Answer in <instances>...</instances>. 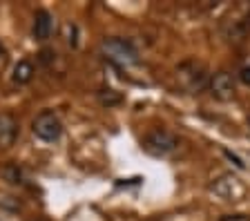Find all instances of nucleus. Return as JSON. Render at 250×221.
I'll return each instance as SVG.
<instances>
[{
	"instance_id": "nucleus-10",
	"label": "nucleus",
	"mask_w": 250,
	"mask_h": 221,
	"mask_svg": "<svg viewBox=\"0 0 250 221\" xmlns=\"http://www.w3.org/2000/svg\"><path fill=\"white\" fill-rule=\"evenodd\" d=\"M0 177L7 181V183H11V185H22V170L18 168L16 163H7V165H2L0 168Z\"/></svg>"
},
{
	"instance_id": "nucleus-5",
	"label": "nucleus",
	"mask_w": 250,
	"mask_h": 221,
	"mask_svg": "<svg viewBox=\"0 0 250 221\" xmlns=\"http://www.w3.org/2000/svg\"><path fill=\"white\" fill-rule=\"evenodd\" d=\"M210 190L224 201H239L241 197L246 195L244 183H241L234 174H224V177H219V179L210 185Z\"/></svg>"
},
{
	"instance_id": "nucleus-13",
	"label": "nucleus",
	"mask_w": 250,
	"mask_h": 221,
	"mask_svg": "<svg viewBox=\"0 0 250 221\" xmlns=\"http://www.w3.org/2000/svg\"><path fill=\"white\" fill-rule=\"evenodd\" d=\"M239 80L246 85V87H250V65H246V67L239 69Z\"/></svg>"
},
{
	"instance_id": "nucleus-2",
	"label": "nucleus",
	"mask_w": 250,
	"mask_h": 221,
	"mask_svg": "<svg viewBox=\"0 0 250 221\" xmlns=\"http://www.w3.org/2000/svg\"><path fill=\"white\" fill-rule=\"evenodd\" d=\"M177 79L186 92L190 94H199L210 85V76L206 65L199 63V60H186L177 67Z\"/></svg>"
},
{
	"instance_id": "nucleus-3",
	"label": "nucleus",
	"mask_w": 250,
	"mask_h": 221,
	"mask_svg": "<svg viewBox=\"0 0 250 221\" xmlns=\"http://www.w3.org/2000/svg\"><path fill=\"white\" fill-rule=\"evenodd\" d=\"M179 147V137L167 127H154L143 139V150L152 157H167Z\"/></svg>"
},
{
	"instance_id": "nucleus-1",
	"label": "nucleus",
	"mask_w": 250,
	"mask_h": 221,
	"mask_svg": "<svg viewBox=\"0 0 250 221\" xmlns=\"http://www.w3.org/2000/svg\"><path fill=\"white\" fill-rule=\"evenodd\" d=\"M101 56L119 69L134 67L139 63V49L134 47V42L127 40V38H119V36L105 38L101 42Z\"/></svg>"
},
{
	"instance_id": "nucleus-11",
	"label": "nucleus",
	"mask_w": 250,
	"mask_h": 221,
	"mask_svg": "<svg viewBox=\"0 0 250 221\" xmlns=\"http://www.w3.org/2000/svg\"><path fill=\"white\" fill-rule=\"evenodd\" d=\"M99 100L103 103V105L112 107V105H116V103H121V94H114V90H101Z\"/></svg>"
},
{
	"instance_id": "nucleus-15",
	"label": "nucleus",
	"mask_w": 250,
	"mask_h": 221,
	"mask_svg": "<svg viewBox=\"0 0 250 221\" xmlns=\"http://www.w3.org/2000/svg\"><path fill=\"white\" fill-rule=\"evenodd\" d=\"M0 54H2V45H0Z\"/></svg>"
},
{
	"instance_id": "nucleus-6",
	"label": "nucleus",
	"mask_w": 250,
	"mask_h": 221,
	"mask_svg": "<svg viewBox=\"0 0 250 221\" xmlns=\"http://www.w3.org/2000/svg\"><path fill=\"white\" fill-rule=\"evenodd\" d=\"M208 90H210V94H212L217 100L228 103V100L234 99L237 87H234V79L230 76L228 72H217V74H212V76H210Z\"/></svg>"
},
{
	"instance_id": "nucleus-9",
	"label": "nucleus",
	"mask_w": 250,
	"mask_h": 221,
	"mask_svg": "<svg viewBox=\"0 0 250 221\" xmlns=\"http://www.w3.org/2000/svg\"><path fill=\"white\" fill-rule=\"evenodd\" d=\"M34 74H36V69H34V65L29 60H18L14 67V74H11V80L16 85H27L34 79Z\"/></svg>"
},
{
	"instance_id": "nucleus-12",
	"label": "nucleus",
	"mask_w": 250,
	"mask_h": 221,
	"mask_svg": "<svg viewBox=\"0 0 250 221\" xmlns=\"http://www.w3.org/2000/svg\"><path fill=\"white\" fill-rule=\"evenodd\" d=\"M65 32H67V45L69 47H76L78 45V27L74 25V22H67V25H65Z\"/></svg>"
},
{
	"instance_id": "nucleus-7",
	"label": "nucleus",
	"mask_w": 250,
	"mask_h": 221,
	"mask_svg": "<svg viewBox=\"0 0 250 221\" xmlns=\"http://www.w3.org/2000/svg\"><path fill=\"white\" fill-rule=\"evenodd\" d=\"M52 32H54V16L47 9H38L34 14V22H31V36H34V40H38V42L49 40Z\"/></svg>"
},
{
	"instance_id": "nucleus-8",
	"label": "nucleus",
	"mask_w": 250,
	"mask_h": 221,
	"mask_svg": "<svg viewBox=\"0 0 250 221\" xmlns=\"http://www.w3.org/2000/svg\"><path fill=\"white\" fill-rule=\"evenodd\" d=\"M18 121L7 112H0V147H11L18 139Z\"/></svg>"
},
{
	"instance_id": "nucleus-14",
	"label": "nucleus",
	"mask_w": 250,
	"mask_h": 221,
	"mask_svg": "<svg viewBox=\"0 0 250 221\" xmlns=\"http://www.w3.org/2000/svg\"><path fill=\"white\" fill-rule=\"evenodd\" d=\"M221 221H246V219H244V217H241V215H237V217H234V219H221Z\"/></svg>"
},
{
	"instance_id": "nucleus-4",
	"label": "nucleus",
	"mask_w": 250,
	"mask_h": 221,
	"mask_svg": "<svg viewBox=\"0 0 250 221\" xmlns=\"http://www.w3.org/2000/svg\"><path fill=\"white\" fill-rule=\"evenodd\" d=\"M31 132H34V137L41 139L42 143H56V141H61V137H62V123L52 110H45L34 119Z\"/></svg>"
}]
</instances>
